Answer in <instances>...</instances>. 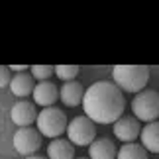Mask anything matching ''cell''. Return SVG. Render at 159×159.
Wrapping results in <instances>:
<instances>
[{"label": "cell", "mask_w": 159, "mask_h": 159, "mask_svg": "<svg viewBox=\"0 0 159 159\" xmlns=\"http://www.w3.org/2000/svg\"><path fill=\"white\" fill-rule=\"evenodd\" d=\"M47 159H75V145L67 138L51 139L47 148Z\"/></svg>", "instance_id": "12"}, {"label": "cell", "mask_w": 159, "mask_h": 159, "mask_svg": "<svg viewBox=\"0 0 159 159\" xmlns=\"http://www.w3.org/2000/svg\"><path fill=\"white\" fill-rule=\"evenodd\" d=\"M83 96H84V89L81 83L77 81H71V83H65L63 87L59 89V98L65 106L69 108H75L79 104H83Z\"/></svg>", "instance_id": "11"}, {"label": "cell", "mask_w": 159, "mask_h": 159, "mask_svg": "<svg viewBox=\"0 0 159 159\" xmlns=\"http://www.w3.org/2000/svg\"><path fill=\"white\" fill-rule=\"evenodd\" d=\"M38 132L45 138H51V139H57L61 138V134L67 132V116L61 108L57 106H49V108H43L41 112H38Z\"/></svg>", "instance_id": "3"}, {"label": "cell", "mask_w": 159, "mask_h": 159, "mask_svg": "<svg viewBox=\"0 0 159 159\" xmlns=\"http://www.w3.org/2000/svg\"><path fill=\"white\" fill-rule=\"evenodd\" d=\"M114 84L122 93H142L149 81V67L145 65H116L112 67Z\"/></svg>", "instance_id": "2"}, {"label": "cell", "mask_w": 159, "mask_h": 159, "mask_svg": "<svg viewBox=\"0 0 159 159\" xmlns=\"http://www.w3.org/2000/svg\"><path fill=\"white\" fill-rule=\"evenodd\" d=\"M139 139H142V145L145 151L159 153V120L145 124L142 134H139Z\"/></svg>", "instance_id": "14"}, {"label": "cell", "mask_w": 159, "mask_h": 159, "mask_svg": "<svg viewBox=\"0 0 159 159\" xmlns=\"http://www.w3.org/2000/svg\"><path fill=\"white\" fill-rule=\"evenodd\" d=\"M126 108L124 93L114 83L98 81L84 90L83 110L89 120L94 124H114L122 118Z\"/></svg>", "instance_id": "1"}, {"label": "cell", "mask_w": 159, "mask_h": 159, "mask_svg": "<svg viewBox=\"0 0 159 159\" xmlns=\"http://www.w3.org/2000/svg\"><path fill=\"white\" fill-rule=\"evenodd\" d=\"M41 148V134L38 130L30 128H18L14 134V149L24 157L35 155V151Z\"/></svg>", "instance_id": "6"}, {"label": "cell", "mask_w": 159, "mask_h": 159, "mask_svg": "<svg viewBox=\"0 0 159 159\" xmlns=\"http://www.w3.org/2000/svg\"><path fill=\"white\" fill-rule=\"evenodd\" d=\"M34 77L32 73H16L14 77H12L10 81V90L14 96H20V98H24V96H30L34 93Z\"/></svg>", "instance_id": "13"}, {"label": "cell", "mask_w": 159, "mask_h": 159, "mask_svg": "<svg viewBox=\"0 0 159 159\" xmlns=\"http://www.w3.org/2000/svg\"><path fill=\"white\" fill-rule=\"evenodd\" d=\"M34 102L43 108H49L53 106L55 102L59 100V89L57 84H53L51 81H41L34 87Z\"/></svg>", "instance_id": "9"}, {"label": "cell", "mask_w": 159, "mask_h": 159, "mask_svg": "<svg viewBox=\"0 0 159 159\" xmlns=\"http://www.w3.org/2000/svg\"><path fill=\"white\" fill-rule=\"evenodd\" d=\"M26 159H47V157H43V155H30V157H26Z\"/></svg>", "instance_id": "20"}, {"label": "cell", "mask_w": 159, "mask_h": 159, "mask_svg": "<svg viewBox=\"0 0 159 159\" xmlns=\"http://www.w3.org/2000/svg\"><path fill=\"white\" fill-rule=\"evenodd\" d=\"M118 148L110 138H96L89 145V159H116Z\"/></svg>", "instance_id": "10"}, {"label": "cell", "mask_w": 159, "mask_h": 159, "mask_svg": "<svg viewBox=\"0 0 159 159\" xmlns=\"http://www.w3.org/2000/svg\"><path fill=\"white\" fill-rule=\"evenodd\" d=\"M10 116H12V122L18 126V128H30L38 120V110H35L34 102L30 100H18L10 110Z\"/></svg>", "instance_id": "8"}, {"label": "cell", "mask_w": 159, "mask_h": 159, "mask_svg": "<svg viewBox=\"0 0 159 159\" xmlns=\"http://www.w3.org/2000/svg\"><path fill=\"white\" fill-rule=\"evenodd\" d=\"M67 139L73 145H90L96 139V126L87 116H77L67 124Z\"/></svg>", "instance_id": "5"}, {"label": "cell", "mask_w": 159, "mask_h": 159, "mask_svg": "<svg viewBox=\"0 0 159 159\" xmlns=\"http://www.w3.org/2000/svg\"><path fill=\"white\" fill-rule=\"evenodd\" d=\"M142 134V126L139 120H136L134 116H122L120 120L114 122V136L124 143H134Z\"/></svg>", "instance_id": "7"}, {"label": "cell", "mask_w": 159, "mask_h": 159, "mask_svg": "<svg viewBox=\"0 0 159 159\" xmlns=\"http://www.w3.org/2000/svg\"><path fill=\"white\" fill-rule=\"evenodd\" d=\"M77 159H89V157H77Z\"/></svg>", "instance_id": "21"}, {"label": "cell", "mask_w": 159, "mask_h": 159, "mask_svg": "<svg viewBox=\"0 0 159 159\" xmlns=\"http://www.w3.org/2000/svg\"><path fill=\"white\" fill-rule=\"evenodd\" d=\"M53 73L63 83H71V81H75V77L79 75V67L77 65H57V67H53Z\"/></svg>", "instance_id": "16"}, {"label": "cell", "mask_w": 159, "mask_h": 159, "mask_svg": "<svg viewBox=\"0 0 159 159\" xmlns=\"http://www.w3.org/2000/svg\"><path fill=\"white\" fill-rule=\"evenodd\" d=\"M132 112L134 118L139 122H155L159 118V93L151 89H145L138 93L132 100Z\"/></svg>", "instance_id": "4"}, {"label": "cell", "mask_w": 159, "mask_h": 159, "mask_svg": "<svg viewBox=\"0 0 159 159\" xmlns=\"http://www.w3.org/2000/svg\"><path fill=\"white\" fill-rule=\"evenodd\" d=\"M116 159H148V151L143 149L142 143H124L118 149Z\"/></svg>", "instance_id": "15"}, {"label": "cell", "mask_w": 159, "mask_h": 159, "mask_svg": "<svg viewBox=\"0 0 159 159\" xmlns=\"http://www.w3.org/2000/svg\"><path fill=\"white\" fill-rule=\"evenodd\" d=\"M8 69L14 71V73H26V69H30V67H26V65H10Z\"/></svg>", "instance_id": "19"}, {"label": "cell", "mask_w": 159, "mask_h": 159, "mask_svg": "<svg viewBox=\"0 0 159 159\" xmlns=\"http://www.w3.org/2000/svg\"><path fill=\"white\" fill-rule=\"evenodd\" d=\"M30 71H32V77L38 79V81H49V77L53 75V67L51 65H34L30 67Z\"/></svg>", "instance_id": "17"}, {"label": "cell", "mask_w": 159, "mask_h": 159, "mask_svg": "<svg viewBox=\"0 0 159 159\" xmlns=\"http://www.w3.org/2000/svg\"><path fill=\"white\" fill-rule=\"evenodd\" d=\"M10 81H12L10 69H8V67H4V65H0V89L10 87Z\"/></svg>", "instance_id": "18"}]
</instances>
